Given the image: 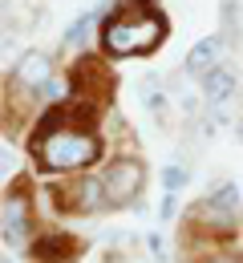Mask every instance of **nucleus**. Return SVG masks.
Listing matches in <instances>:
<instances>
[{
  "mask_svg": "<svg viewBox=\"0 0 243 263\" xmlns=\"http://www.w3.org/2000/svg\"><path fill=\"white\" fill-rule=\"evenodd\" d=\"M235 215H239V186H235V182H223L211 198L199 202V219L215 223V231L235 227Z\"/></svg>",
  "mask_w": 243,
  "mask_h": 263,
  "instance_id": "nucleus-3",
  "label": "nucleus"
},
{
  "mask_svg": "<svg viewBox=\"0 0 243 263\" xmlns=\"http://www.w3.org/2000/svg\"><path fill=\"white\" fill-rule=\"evenodd\" d=\"M4 170H8V162H4V154H0V178H4Z\"/></svg>",
  "mask_w": 243,
  "mask_h": 263,
  "instance_id": "nucleus-15",
  "label": "nucleus"
},
{
  "mask_svg": "<svg viewBox=\"0 0 243 263\" xmlns=\"http://www.w3.org/2000/svg\"><path fill=\"white\" fill-rule=\"evenodd\" d=\"M89 25H94V12H85L81 21H73L69 33H65V45H81V41H85V33H89Z\"/></svg>",
  "mask_w": 243,
  "mask_h": 263,
  "instance_id": "nucleus-12",
  "label": "nucleus"
},
{
  "mask_svg": "<svg viewBox=\"0 0 243 263\" xmlns=\"http://www.w3.org/2000/svg\"><path fill=\"white\" fill-rule=\"evenodd\" d=\"M33 255H36V263H73L77 239L65 235V231H53V235H45V239L33 247Z\"/></svg>",
  "mask_w": 243,
  "mask_h": 263,
  "instance_id": "nucleus-7",
  "label": "nucleus"
},
{
  "mask_svg": "<svg viewBox=\"0 0 243 263\" xmlns=\"http://www.w3.org/2000/svg\"><path fill=\"white\" fill-rule=\"evenodd\" d=\"M53 77V61L49 53H25L21 65H16V85L29 89V93H41V85Z\"/></svg>",
  "mask_w": 243,
  "mask_h": 263,
  "instance_id": "nucleus-6",
  "label": "nucleus"
},
{
  "mask_svg": "<svg viewBox=\"0 0 243 263\" xmlns=\"http://www.w3.org/2000/svg\"><path fill=\"white\" fill-rule=\"evenodd\" d=\"M219 53H223V41H219V36H203V41L186 53V73H191V77H207L211 69H219Z\"/></svg>",
  "mask_w": 243,
  "mask_h": 263,
  "instance_id": "nucleus-8",
  "label": "nucleus"
},
{
  "mask_svg": "<svg viewBox=\"0 0 243 263\" xmlns=\"http://www.w3.org/2000/svg\"><path fill=\"white\" fill-rule=\"evenodd\" d=\"M0 263H8V259H4V255H0Z\"/></svg>",
  "mask_w": 243,
  "mask_h": 263,
  "instance_id": "nucleus-17",
  "label": "nucleus"
},
{
  "mask_svg": "<svg viewBox=\"0 0 243 263\" xmlns=\"http://www.w3.org/2000/svg\"><path fill=\"white\" fill-rule=\"evenodd\" d=\"M102 186H105V202L126 206L130 198L138 195V186H142V166L138 162H114L109 170H105Z\"/></svg>",
  "mask_w": 243,
  "mask_h": 263,
  "instance_id": "nucleus-4",
  "label": "nucleus"
},
{
  "mask_svg": "<svg viewBox=\"0 0 243 263\" xmlns=\"http://www.w3.org/2000/svg\"><path fill=\"white\" fill-rule=\"evenodd\" d=\"M61 93H65V81H57V77H49V81L41 85V93H36V98H45V101H61Z\"/></svg>",
  "mask_w": 243,
  "mask_h": 263,
  "instance_id": "nucleus-13",
  "label": "nucleus"
},
{
  "mask_svg": "<svg viewBox=\"0 0 243 263\" xmlns=\"http://www.w3.org/2000/svg\"><path fill=\"white\" fill-rule=\"evenodd\" d=\"M166 36V21L158 8L150 4H126L105 21V49L114 57H138L150 53L158 41Z\"/></svg>",
  "mask_w": 243,
  "mask_h": 263,
  "instance_id": "nucleus-1",
  "label": "nucleus"
},
{
  "mask_svg": "<svg viewBox=\"0 0 243 263\" xmlns=\"http://www.w3.org/2000/svg\"><path fill=\"white\" fill-rule=\"evenodd\" d=\"M186 178H191V174H186V166H166V170H162V186H166V195L182 191V186H186Z\"/></svg>",
  "mask_w": 243,
  "mask_h": 263,
  "instance_id": "nucleus-11",
  "label": "nucleus"
},
{
  "mask_svg": "<svg viewBox=\"0 0 243 263\" xmlns=\"http://www.w3.org/2000/svg\"><path fill=\"white\" fill-rule=\"evenodd\" d=\"M215 263H235V259H215Z\"/></svg>",
  "mask_w": 243,
  "mask_h": 263,
  "instance_id": "nucleus-16",
  "label": "nucleus"
},
{
  "mask_svg": "<svg viewBox=\"0 0 243 263\" xmlns=\"http://www.w3.org/2000/svg\"><path fill=\"white\" fill-rule=\"evenodd\" d=\"M0 235H4V243H12V247H21V243L29 239V202H25V198H8V202H4Z\"/></svg>",
  "mask_w": 243,
  "mask_h": 263,
  "instance_id": "nucleus-5",
  "label": "nucleus"
},
{
  "mask_svg": "<svg viewBox=\"0 0 243 263\" xmlns=\"http://www.w3.org/2000/svg\"><path fill=\"white\" fill-rule=\"evenodd\" d=\"M69 195H77V198H73V206H81V211H98V206L105 202V186H102V182H94V178H81Z\"/></svg>",
  "mask_w": 243,
  "mask_h": 263,
  "instance_id": "nucleus-10",
  "label": "nucleus"
},
{
  "mask_svg": "<svg viewBox=\"0 0 243 263\" xmlns=\"http://www.w3.org/2000/svg\"><path fill=\"white\" fill-rule=\"evenodd\" d=\"M150 251H154V255H158V259H162V255H166V243H162V239H158V235H150Z\"/></svg>",
  "mask_w": 243,
  "mask_h": 263,
  "instance_id": "nucleus-14",
  "label": "nucleus"
},
{
  "mask_svg": "<svg viewBox=\"0 0 243 263\" xmlns=\"http://www.w3.org/2000/svg\"><path fill=\"white\" fill-rule=\"evenodd\" d=\"M203 93H207L211 105H227V101L235 98V73H231L227 65L211 69L207 77H203Z\"/></svg>",
  "mask_w": 243,
  "mask_h": 263,
  "instance_id": "nucleus-9",
  "label": "nucleus"
},
{
  "mask_svg": "<svg viewBox=\"0 0 243 263\" xmlns=\"http://www.w3.org/2000/svg\"><path fill=\"white\" fill-rule=\"evenodd\" d=\"M102 142L94 134L81 130H53L49 138H36V154L49 170H77V166H89L98 158Z\"/></svg>",
  "mask_w": 243,
  "mask_h": 263,
  "instance_id": "nucleus-2",
  "label": "nucleus"
}]
</instances>
